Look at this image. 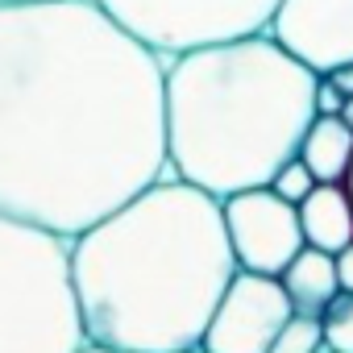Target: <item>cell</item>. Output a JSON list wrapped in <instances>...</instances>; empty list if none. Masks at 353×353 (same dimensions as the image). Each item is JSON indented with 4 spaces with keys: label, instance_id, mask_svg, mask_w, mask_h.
<instances>
[{
    "label": "cell",
    "instance_id": "obj_1",
    "mask_svg": "<svg viewBox=\"0 0 353 353\" xmlns=\"http://www.w3.org/2000/svg\"><path fill=\"white\" fill-rule=\"evenodd\" d=\"M166 59L96 0L0 5V216L79 237L166 166Z\"/></svg>",
    "mask_w": 353,
    "mask_h": 353
},
{
    "label": "cell",
    "instance_id": "obj_2",
    "mask_svg": "<svg viewBox=\"0 0 353 353\" xmlns=\"http://www.w3.org/2000/svg\"><path fill=\"white\" fill-rule=\"evenodd\" d=\"M67 270L88 345L183 353L204 341L237 258L216 196L158 179L71 237Z\"/></svg>",
    "mask_w": 353,
    "mask_h": 353
},
{
    "label": "cell",
    "instance_id": "obj_3",
    "mask_svg": "<svg viewBox=\"0 0 353 353\" xmlns=\"http://www.w3.org/2000/svg\"><path fill=\"white\" fill-rule=\"evenodd\" d=\"M316 71L270 34L166 59V166L216 200L266 188L316 121Z\"/></svg>",
    "mask_w": 353,
    "mask_h": 353
},
{
    "label": "cell",
    "instance_id": "obj_4",
    "mask_svg": "<svg viewBox=\"0 0 353 353\" xmlns=\"http://www.w3.org/2000/svg\"><path fill=\"white\" fill-rule=\"evenodd\" d=\"M79 345L67 241L0 216V353H75Z\"/></svg>",
    "mask_w": 353,
    "mask_h": 353
},
{
    "label": "cell",
    "instance_id": "obj_5",
    "mask_svg": "<svg viewBox=\"0 0 353 353\" xmlns=\"http://www.w3.org/2000/svg\"><path fill=\"white\" fill-rule=\"evenodd\" d=\"M96 5L158 59L212 42L266 34L279 0H96Z\"/></svg>",
    "mask_w": 353,
    "mask_h": 353
},
{
    "label": "cell",
    "instance_id": "obj_6",
    "mask_svg": "<svg viewBox=\"0 0 353 353\" xmlns=\"http://www.w3.org/2000/svg\"><path fill=\"white\" fill-rule=\"evenodd\" d=\"M221 216H225V233H229L237 270L279 279L287 262L303 250L299 208L279 200L270 188H250V192L221 200Z\"/></svg>",
    "mask_w": 353,
    "mask_h": 353
},
{
    "label": "cell",
    "instance_id": "obj_7",
    "mask_svg": "<svg viewBox=\"0 0 353 353\" xmlns=\"http://www.w3.org/2000/svg\"><path fill=\"white\" fill-rule=\"evenodd\" d=\"M291 316L295 307L279 279L237 270L212 307L200 349L204 353H266Z\"/></svg>",
    "mask_w": 353,
    "mask_h": 353
},
{
    "label": "cell",
    "instance_id": "obj_8",
    "mask_svg": "<svg viewBox=\"0 0 353 353\" xmlns=\"http://www.w3.org/2000/svg\"><path fill=\"white\" fill-rule=\"evenodd\" d=\"M266 34L316 75L353 63V0H279Z\"/></svg>",
    "mask_w": 353,
    "mask_h": 353
},
{
    "label": "cell",
    "instance_id": "obj_9",
    "mask_svg": "<svg viewBox=\"0 0 353 353\" xmlns=\"http://www.w3.org/2000/svg\"><path fill=\"white\" fill-rule=\"evenodd\" d=\"M299 229H303V245L341 254L353 241V200L345 183H316L299 204Z\"/></svg>",
    "mask_w": 353,
    "mask_h": 353
},
{
    "label": "cell",
    "instance_id": "obj_10",
    "mask_svg": "<svg viewBox=\"0 0 353 353\" xmlns=\"http://www.w3.org/2000/svg\"><path fill=\"white\" fill-rule=\"evenodd\" d=\"M279 283H283L295 316H320L328 307V299L341 291V283H336V258L324 254V250L303 245L287 262V270L279 274Z\"/></svg>",
    "mask_w": 353,
    "mask_h": 353
},
{
    "label": "cell",
    "instance_id": "obj_11",
    "mask_svg": "<svg viewBox=\"0 0 353 353\" xmlns=\"http://www.w3.org/2000/svg\"><path fill=\"white\" fill-rule=\"evenodd\" d=\"M299 162L316 183H345L353 166V129L341 117H316L299 141Z\"/></svg>",
    "mask_w": 353,
    "mask_h": 353
},
{
    "label": "cell",
    "instance_id": "obj_12",
    "mask_svg": "<svg viewBox=\"0 0 353 353\" xmlns=\"http://www.w3.org/2000/svg\"><path fill=\"white\" fill-rule=\"evenodd\" d=\"M316 320H320L324 349H332V353H353V295H349V291H336V295L328 299V307H324Z\"/></svg>",
    "mask_w": 353,
    "mask_h": 353
},
{
    "label": "cell",
    "instance_id": "obj_13",
    "mask_svg": "<svg viewBox=\"0 0 353 353\" xmlns=\"http://www.w3.org/2000/svg\"><path fill=\"white\" fill-rule=\"evenodd\" d=\"M324 349V336H320V320L316 316H291L279 336L270 341L266 353H320Z\"/></svg>",
    "mask_w": 353,
    "mask_h": 353
},
{
    "label": "cell",
    "instance_id": "obj_14",
    "mask_svg": "<svg viewBox=\"0 0 353 353\" xmlns=\"http://www.w3.org/2000/svg\"><path fill=\"white\" fill-rule=\"evenodd\" d=\"M266 188H270L279 200H287V204H295V208H299V204H303V196L316 188V179H312V170H307V166L299 162V154H295L291 162H283V166L274 170V179H270Z\"/></svg>",
    "mask_w": 353,
    "mask_h": 353
},
{
    "label": "cell",
    "instance_id": "obj_15",
    "mask_svg": "<svg viewBox=\"0 0 353 353\" xmlns=\"http://www.w3.org/2000/svg\"><path fill=\"white\" fill-rule=\"evenodd\" d=\"M341 104H345V96H341L324 75H320V79H316V117H336V112H341Z\"/></svg>",
    "mask_w": 353,
    "mask_h": 353
},
{
    "label": "cell",
    "instance_id": "obj_16",
    "mask_svg": "<svg viewBox=\"0 0 353 353\" xmlns=\"http://www.w3.org/2000/svg\"><path fill=\"white\" fill-rule=\"evenodd\" d=\"M332 258H336V283H341V291L353 295V241L341 254H332Z\"/></svg>",
    "mask_w": 353,
    "mask_h": 353
},
{
    "label": "cell",
    "instance_id": "obj_17",
    "mask_svg": "<svg viewBox=\"0 0 353 353\" xmlns=\"http://www.w3.org/2000/svg\"><path fill=\"white\" fill-rule=\"evenodd\" d=\"M324 79H328V83H332V88H336V92H341L345 100L353 96V63H345V67H336V71H328Z\"/></svg>",
    "mask_w": 353,
    "mask_h": 353
},
{
    "label": "cell",
    "instance_id": "obj_18",
    "mask_svg": "<svg viewBox=\"0 0 353 353\" xmlns=\"http://www.w3.org/2000/svg\"><path fill=\"white\" fill-rule=\"evenodd\" d=\"M336 117H341V121H345V125H349V129H353V96H349V100H345V104H341V112H336Z\"/></svg>",
    "mask_w": 353,
    "mask_h": 353
},
{
    "label": "cell",
    "instance_id": "obj_19",
    "mask_svg": "<svg viewBox=\"0 0 353 353\" xmlns=\"http://www.w3.org/2000/svg\"><path fill=\"white\" fill-rule=\"evenodd\" d=\"M75 353H121V349H108V345H88V341H83Z\"/></svg>",
    "mask_w": 353,
    "mask_h": 353
},
{
    "label": "cell",
    "instance_id": "obj_20",
    "mask_svg": "<svg viewBox=\"0 0 353 353\" xmlns=\"http://www.w3.org/2000/svg\"><path fill=\"white\" fill-rule=\"evenodd\" d=\"M345 192H349V200H353V166H349V179H345Z\"/></svg>",
    "mask_w": 353,
    "mask_h": 353
},
{
    "label": "cell",
    "instance_id": "obj_21",
    "mask_svg": "<svg viewBox=\"0 0 353 353\" xmlns=\"http://www.w3.org/2000/svg\"><path fill=\"white\" fill-rule=\"evenodd\" d=\"M183 353H204V349H200V345H196V349H183Z\"/></svg>",
    "mask_w": 353,
    "mask_h": 353
},
{
    "label": "cell",
    "instance_id": "obj_22",
    "mask_svg": "<svg viewBox=\"0 0 353 353\" xmlns=\"http://www.w3.org/2000/svg\"><path fill=\"white\" fill-rule=\"evenodd\" d=\"M320 353H332V349H320Z\"/></svg>",
    "mask_w": 353,
    "mask_h": 353
},
{
    "label": "cell",
    "instance_id": "obj_23",
    "mask_svg": "<svg viewBox=\"0 0 353 353\" xmlns=\"http://www.w3.org/2000/svg\"><path fill=\"white\" fill-rule=\"evenodd\" d=\"M0 5H9V0H0Z\"/></svg>",
    "mask_w": 353,
    "mask_h": 353
}]
</instances>
